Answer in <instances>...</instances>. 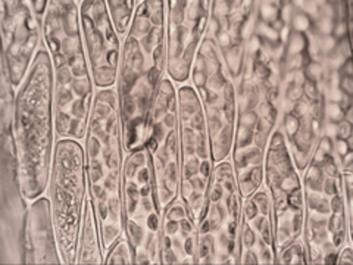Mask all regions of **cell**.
<instances>
[{"label": "cell", "instance_id": "6da1fadb", "mask_svg": "<svg viewBox=\"0 0 353 265\" xmlns=\"http://www.w3.org/2000/svg\"><path fill=\"white\" fill-rule=\"evenodd\" d=\"M165 9L161 0L140 2L132 15L118 70V102L124 149L146 145L149 119L167 68Z\"/></svg>", "mask_w": 353, "mask_h": 265}, {"label": "cell", "instance_id": "7a4b0ae2", "mask_svg": "<svg viewBox=\"0 0 353 265\" xmlns=\"http://www.w3.org/2000/svg\"><path fill=\"white\" fill-rule=\"evenodd\" d=\"M84 139L87 190L94 205L102 248L108 252L124 235L121 187L125 149L115 88H102L96 93Z\"/></svg>", "mask_w": 353, "mask_h": 265}, {"label": "cell", "instance_id": "3957f363", "mask_svg": "<svg viewBox=\"0 0 353 265\" xmlns=\"http://www.w3.org/2000/svg\"><path fill=\"white\" fill-rule=\"evenodd\" d=\"M53 127V66L43 43L17 95L12 127L19 184L28 201L39 199L50 181Z\"/></svg>", "mask_w": 353, "mask_h": 265}, {"label": "cell", "instance_id": "277c9868", "mask_svg": "<svg viewBox=\"0 0 353 265\" xmlns=\"http://www.w3.org/2000/svg\"><path fill=\"white\" fill-rule=\"evenodd\" d=\"M121 199L125 240L134 264H161L163 209L154 189L153 158L146 146L130 152L124 161Z\"/></svg>", "mask_w": 353, "mask_h": 265}, {"label": "cell", "instance_id": "5b68a950", "mask_svg": "<svg viewBox=\"0 0 353 265\" xmlns=\"http://www.w3.org/2000/svg\"><path fill=\"white\" fill-rule=\"evenodd\" d=\"M179 96V140H180V201L189 217L199 226L209 209V190L214 175L211 137L199 97L193 86H181Z\"/></svg>", "mask_w": 353, "mask_h": 265}, {"label": "cell", "instance_id": "8992f818", "mask_svg": "<svg viewBox=\"0 0 353 265\" xmlns=\"http://www.w3.org/2000/svg\"><path fill=\"white\" fill-rule=\"evenodd\" d=\"M49 186L54 231L62 264H77L88 192L84 148L79 140H58Z\"/></svg>", "mask_w": 353, "mask_h": 265}, {"label": "cell", "instance_id": "52a82bcc", "mask_svg": "<svg viewBox=\"0 0 353 265\" xmlns=\"http://www.w3.org/2000/svg\"><path fill=\"white\" fill-rule=\"evenodd\" d=\"M194 68L206 75L203 87L196 88L201 97L211 137L212 157L215 162H223L231 152L236 131V80L230 75L223 52L212 36L205 35L194 57Z\"/></svg>", "mask_w": 353, "mask_h": 265}, {"label": "cell", "instance_id": "ba28073f", "mask_svg": "<svg viewBox=\"0 0 353 265\" xmlns=\"http://www.w3.org/2000/svg\"><path fill=\"white\" fill-rule=\"evenodd\" d=\"M167 3V71L174 81L183 84L189 80L194 57L206 35L212 2Z\"/></svg>", "mask_w": 353, "mask_h": 265}, {"label": "cell", "instance_id": "9c48e42d", "mask_svg": "<svg viewBox=\"0 0 353 265\" xmlns=\"http://www.w3.org/2000/svg\"><path fill=\"white\" fill-rule=\"evenodd\" d=\"M31 2H2L3 63L2 70L14 88L24 83L39 52L43 18L31 10Z\"/></svg>", "mask_w": 353, "mask_h": 265}, {"label": "cell", "instance_id": "30bf717a", "mask_svg": "<svg viewBox=\"0 0 353 265\" xmlns=\"http://www.w3.org/2000/svg\"><path fill=\"white\" fill-rule=\"evenodd\" d=\"M81 30L94 86L112 88L118 81L119 36L106 2L87 0L80 8Z\"/></svg>", "mask_w": 353, "mask_h": 265}, {"label": "cell", "instance_id": "8fae6325", "mask_svg": "<svg viewBox=\"0 0 353 265\" xmlns=\"http://www.w3.org/2000/svg\"><path fill=\"white\" fill-rule=\"evenodd\" d=\"M21 190L14 131L2 132V264H24L27 206Z\"/></svg>", "mask_w": 353, "mask_h": 265}, {"label": "cell", "instance_id": "7c38bea8", "mask_svg": "<svg viewBox=\"0 0 353 265\" xmlns=\"http://www.w3.org/2000/svg\"><path fill=\"white\" fill-rule=\"evenodd\" d=\"M54 231L52 204L39 197L28 208L24 223V264H62Z\"/></svg>", "mask_w": 353, "mask_h": 265}, {"label": "cell", "instance_id": "4fadbf2b", "mask_svg": "<svg viewBox=\"0 0 353 265\" xmlns=\"http://www.w3.org/2000/svg\"><path fill=\"white\" fill-rule=\"evenodd\" d=\"M77 264H105L101 231L96 218L94 205L90 196H87L83 214V233L80 237L79 261Z\"/></svg>", "mask_w": 353, "mask_h": 265}, {"label": "cell", "instance_id": "5bb4252c", "mask_svg": "<svg viewBox=\"0 0 353 265\" xmlns=\"http://www.w3.org/2000/svg\"><path fill=\"white\" fill-rule=\"evenodd\" d=\"M136 2H131V0H119V2H115V0H109L106 2L110 18H112L114 27L118 32V36H124L130 30V24L132 19V8H134Z\"/></svg>", "mask_w": 353, "mask_h": 265}, {"label": "cell", "instance_id": "9a60e30c", "mask_svg": "<svg viewBox=\"0 0 353 265\" xmlns=\"http://www.w3.org/2000/svg\"><path fill=\"white\" fill-rule=\"evenodd\" d=\"M275 264H307L303 240L297 239L290 246H287L275 259Z\"/></svg>", "mask_w": 353, "mask_h": 265}, {"label": "cell", "instance_id": "2e32d148", "mask_svg": "<svg viewBox=\"0 0 353 265\" xmlns=\"http://www.w3.org/2000/svg\"><path fill=\"white\" fill-rule=\"evenodd\" d=\"M105 264H134V258H132V253L130 249L128 242L123 237L117 245L106 252Z\"/></svg>", "mask_w": 353, "mask_h": 265}, {"label": "cell", "instance_id": "e0dca14e", "mask_svg": "<svg viewBox=\"0 0 353 265\" xmlns=\"http://www.w3.org/2000/svg\"><path fill=\"white\" fill-rule=\"evenodd\" d=\"M307 48V37L302 32L292 31V35L285 43V57H294V55H299L306 52Z\"/></svg>", "mask_w": 353, "mask_h": 265}, {"label": "cell", "instance_id": "ac0fdd59", "mask_svg": "<svg viewBox=\"0 0 353 265\" xmlns=\"http://www.w3.org/2000/svg\"><path fill=\"white\" fill-rule=\"evenodd\" d=\"M294 12L290 19V28L296 32H302V35H306V32L312 28V19L309 18L301 8H297L294 3Z\"/></svg>", "mask_w": 353, "mask_h": 265}, {"label": "cell", "instance_id": "d6986e66", "mask_svg": "<svg viewBox=\"0 0 353 265\" xmlns=\"http://www.w3.org/2000/svg\"><path fill=\"white\" fill-rule=\"evenodd\" d=\"M303 72H305L306 80L312 83H319L325 80V77L328 74L324 63H319V62H309L306 68L303 70Z\"/></svg>", "mask_w": 353, "mask_h": 265}, {"label": "cell", "instance_id": "ffe728a7", "mask_svg": "<svg viewBox=\"0 0 353 265\" xmlns=\"http://www.w3.org/2000/svg\"><path fill=\"white\" fill-rule=\"evenodd\" d=\"M346 110L341 109L339 104L325 102L324 101V121H331V123H340L345 119Z\"/></svg>", "mask_w": 353, "mask_h": 265}, {"label": "cell", "instance_id": "44dd1931", "mask_svg": "<svg viewBox=\"0 0 353 265\" xmlns=\"http://www.w3.org/2000/svg\"><path fill=\"white\" fill-rule=\"evenodd\" d=\"M339 40H336L333 36H325V37H319L318 39V44H319V49H321V52L325 55L334 52L339 46Z\"/></svg>", "mask_w": 353, "mask_h": 265}, {"label": "cell", "instance_id": "7402d4cb", "mask_svg": "<svg viewBox=\"0 0 353 265\" xmlns=\"http://www.w3.org/2000/svg\"><path fill=\"white\" fill-rule=\"evenodd\" d=\"M333 145H334V153L337 159H340L341 157H345L346 153L352 152V146L347 143V140H343V139H336L333 140Z\"/></svg>", "mask_w": 353, "mask_h": 265}, {"label": "cell", "instance_id": "603a6c76", "mask_svg": "<svg viewBox=\"0 0 353 265\" xmlns=\"http://www.w3.org/2000/svg\"><path fill=\"white\" fill-rule=\"evenodd\" d=\"M339 139L347 140L349 137H352V123H347V121H340L339 123Z\"/></svg>", "mask_w": 353, "mask_h": 265}, {"label": "cell", "instance_id": "cb8c5ba5", "mask_svg": "<svg viewBox=\"0 0 353 265\" xmlns=\"http://www.w3.org/2000/svg\"><path fill=\"white\" fill-rule=\"evenodd\" d=\"M339 88H340V90L343 92L345 95L352 96V95H353V80H352V77H343V75H341V80H340Z\"/></svg>", "mask_w": 353, "mask_h": 265}, {"label": "cell", "instance_id": "d4e9b609", "mask_svg": "<svg viewBox=\"0 0 353 265\" xmlns=\"http://www.w3.org/2000/svg\"><path fill=\"white\" fill-rule=\"evenodd\" d=\"M337 264H353V252H352V248H345L341 252H339V257H337Z\"/></svg>", "mask_w": 353, "mask_h": 265}, {"label": "cell", "instance_id": "484cf974", "mask_svg": "<svg viewBox=\"0 0 353 265\" xmlns=\"http://www.w3.org/2000/svg\"><path fill=\"white\" fill-rule=\"evenodd\" d=\"M340 75L343 77H352L353 75V70H352V59H347L343 65H341V68L339 70Z\"/></svg>", "mask_w": 353, "mask_h": 265}]
</instances>
